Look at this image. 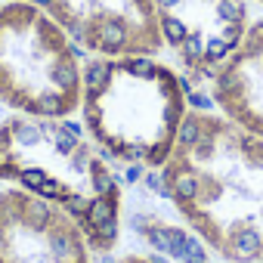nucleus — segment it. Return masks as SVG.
Here are the masks:
<instances>
[{
	"label": "nucleus",
	"mask_w": 263,
	"mask_h": 263,
	"mask_svg": "<svg viewBox=\"0 0 263 263\" xmlns=\"http://www.w3.org/2000/svg\"><path fill=\"white\" fill-rule=\"evenodd\" d=\"M251 4H260V7H263V0H251Z\"/></svg>",
	"instance_id": "nucleus-10"
},
{
	"label": "nucleus",
	"mask_w": 263,
	"mask_h": 263,
	"mask_svg": "<svg viewBox=\"0 0 263 263\" xmlns=\"http://www.w3.org/2000/svg\"><path fill=\"white\" fill-rule=\"evenodd\" d=\"M118 263H167V260H161L155 254H124Z\"/></svg>",
	"instance_id": "nucleus-9"
},
{
	"label": "nucleus",
	"mask_w": 263,
	"mask_h": 263,
	"mask_svg": "<svg viewBox=\"0 0 263 263\" xmlns=\"http://www.w3.org/2000/svg\"><path fill=\"white\" fill-rule=\"evenodd\" d=\"M47 13L90 56H158L152 0H25Z\"/></svg>",
	"instance_id": "nucleus-6"
},
{
	"label": "nucleus",
	"mask_w": 263,
	"mask_h": 263,
	"mask_svg": "<svg viewBox=\"0 0 263 263\" xmlns=\"http://www.w3.org/2000/svg\"><path fill=\"white\" fill-rule=\"evenodd\" d=\"M81 124L105 158L158 171L189 115L183 78L155 56H93L84 65Z\"/></svg>",
	"instance_id": "nucleus-3"
},
{
	"label": "nucleus",
	"mask_w": 263,
	"mask_h": 263,
	"mask_svg": "<svg viewBox=\"0 0 263 263\" xmlns=\"http://www.w3.org/2000/svg\"><path fill=\"white\" fill-rule=\"evenodd\" d=\"M161 192L183 223L229 263H263V137L220 111L189 108Z\"/></svg>",
	"instance_id": "nucleus-1"
},
{
	"label": "nucleus",
	"mask_w": 263,
	"mask_h": 263,
	"mask_svg": "<svg viewBox=\"0 0 263 263\" xmlns=\"http://www.w3.org/2000/svg\"><path fill=\"white\" fill-rule=\"evenodd\" d=\"M0 183L62 208L81 226L93 254L115 251L124 192L84 124L7 115L0 121Z\"/></svg>",
	"instance_id": "nucleus-2"
},
{
	"label": "nucleus",
	"mask_w": 263,
	"mask_h": 263,
	"mask_svg": "<svg viewBox=\"0 0 263 263\" xmlns=\"http://www.w3.org/2000/svg\"><path fill=\"white\" fill-rule=\"evenodd\" d=\"M90 254L62 208L16 186L0 189V263H90Z\"/></svg>",
	"instance_id": "nucleus-7"
},
{
	"label": "nucleus",
	"mask_w": 263,
	"mask_h": 263,
	"mask_svg": "<svg viewBox=\"0 0 263 263\" xmlns=\"http://www.w3.org/2000/svg\"><path fill=\"white\" fill-rule=\"evenodd\" d=\"M161 50L180 71L208 81L238 47L251 25V0H152Z\"/></svg>",
	"instance_id": "nucleus-5"
},
{
	"label": "nucleus",
	"mask_w": 263,
	"mask_h": 263,
	"mask_svg": "<svg viewBox=\"0 0 263 263\" xmlns=\"http://www.w3.org/2000/svg\"><path fill=\"white\" fill-rule=\"evenodd\" d=\"M84 65L71 37L25 0L0 4V102L16 115L71 118Z\"/></svg>",
	"instance_id": "nucleus-4"
},
{
	"label": "nucleus",
	"mask_w": 263,
	"mask_h": 263,
	"mask_svg": "<svg viewBox=\"0 0 263 263\" xmlns=\"http://www.w3.org/2000/svg\"><path fill=\"white\" fill-rule=\"evenodd\" d=\"M208 90L226 121L263 137V16L248 25L229 59L208 78Z\"/></svg>",
	"instance_id": "nucleus-8"
}]
</instances>
